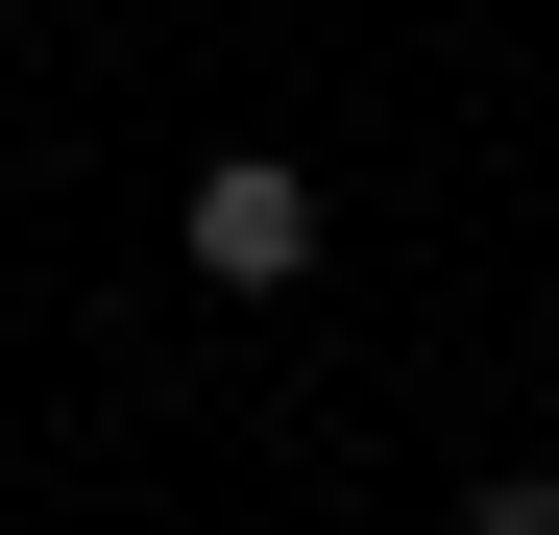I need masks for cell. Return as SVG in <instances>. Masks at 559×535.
Segmentation results:
<instances>
[{"instance_id": "cell-1", "label": "cell", "mask_w": 559, "mask_h": 535, "mask_svg": "<svg viewBox=\"0 0 559 535\" xmlns=\"http://www.w3.org/2000/svg\"><path fill=\"white\" fill-rule=\"evenodd\" d=\"M293 268H317V170L293 146H219L195 170V293H293Z\"/></svg>"}, {"instance_id": "cell-2", "label": "cell", "mask_w": 559, "mask_h": 535, "mask_svg": "<svg viewBox=\"0 0 559 535\" xmlns=\"http://www.w3.org/2000/svg\"><path fill=\"white\" fill-rule=\"evenodd\" d=\"M462 535H559V487H462Z\"/></svg>"}]
</instances>
